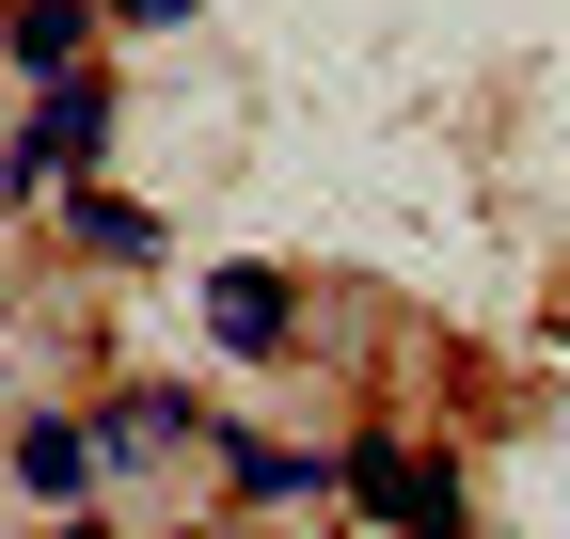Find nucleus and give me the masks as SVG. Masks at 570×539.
Returning <instances> with one entry per match:
<instances>
[{
    "instance_id": "obj_1",
    "label": "nucleus",
    "mask_w": 570,
    "mask_h": 539,
    "mask_svg": "<svg viewBox=\"0 0 570 539\" xmlns=\"http://www.w3.org/2000/svg\"><path fill=\"white\" fill-rule=\"evenodd\" d=\"M96 144H111V96H96V80H48V111L17 127V190H63Z\"/></svg>"
},
{
    "instance_id": "obj_2",
    "label": "nucleus",
    "mask_w": 570,
    "mask_h": 539,
    "mask_svg": "<svg viewBox=\"0 0 570 539\" xmlns=\"http://www.w3.org/2000/svg\"><path fill=\"white\" fill-rule=\"evenodd\" d=\"M348 492H365L381 523H412V539H444V523H460V492L428 477V460H396V444H365V460H348Z\"/></svg>"
},
{
    "instance_id": "obj_3",
    "label": "nucleus",
    "mask_w": 570,
    "mask_h": 539,
    "mask_svg": "<svg viewBox=\"0 0 570 539\" xmlns=\"http://www.w3.org/2000/svg\"><path fill=\"white\" fill-rule=\"evenodd\" d=\"M206 333L254 365V350H285V270H206Z\"/></svg>"
},
{
    "instance_id": "obj_4",
    "label": "nucleus",
    "mask_w": 570,
    "mask_h": 539,
    "mask_svg": "<svg viewBox=\"0 0 570 539\" xmlns=\"http://www.w3.org/2000/svg\"><path fill=\"white\" fill-rule=\"evenodd\" d=\"M96 460H111V444H96V429H63V413H32V429H17V477H32L48 508H80V492H96Z\"/></svg>"
},
{
    "instance_id": "obj_5",
    "label": "nucleus",
    "mask_w": 570,
    "mask_h": 539,
    "mask_svg": "<svg viewBox=\"0 0 570 539\" xmlns=\"http://www.w3.org/2000/svg\"><path fill=\"white\" fill-rule=\"evenodd\" d=\"M223 460H238V492H254V508H285V492H317V477H333V460H302V444H223Z\"/></svg>"
},
{
    "instance_id": "obj_6",
    "label": "nucleus",
    "mask_w": 570,
    "mask_h": 539,
    "mask_svg": "<svg viewBox=\"0 0 570 539\" xmlns=\"http://www.w3.org/2000/svg\"><path fill=\"white\" fill-rule=\"evenodd\" d=\"M80 32H96L80 0H32V17H17V63H48V80H63V63H80Z\"/></svg>"
},
{
    "instance_id": "obj_7",
    "label": "nucleus",
    "mask_w": 570,
    "mask_h": 539,
    "mask_svg": "<svg viewBox=\"0 0 570 539\" xmlns=\"http://www.w3.org/2000/svg\"><path fill=\"white\" fill-rule=\"evenodd\" d=\"M175 429H190V396H111V429H96V444L142 460V444H175Z\"/></svg>"
},
{
    "instance_id": "obj_8",
    "label": "nucleus",
    "mask_w": 570,
    "mask_h": 539,
    "mask_svg": "<svg viewBox=\"0 0 570 539\" xmlns=\"http://www.w3.org/2000/svg\"><path fill=\"white\" fill-rule=\"evenodd\" d=\"M63 223H80L96 254H159V223H142V207H111V190H63Z\"/></svg>"
},
{
    "instance_id": "obj_9",
    "label": "nucleus",
    "mask_w": 570,
    "mask_h": 539,
    "mask_svg": "<svg viewBox=\"0 0 570 539\" xmlns=\"http://www.w3.org/2000/svg\"><path fill=\"white\" fill-rule=\"evenodd\" d=\"M111 17H127V32H175V17H190V0H111Z\"/></svg>"
},
{
    "instance_id": "obj_10",
    "label": "nucleus",
    "mask_w": 570,
    "mask_h": 539,
    "mask_svg": "<svg viewBox=\"0 0 570 539\" xmlns=\"http://www.w3.org/2000/svg\"><path fill=\"white\" fill-rule=\"evenodd\" d=\"M206 539H223V523H206Z\"/></svg>"
},
{
    "instance_id": "obj_11",
    "label": "nucleus",
    "mask_w": 570,
    "mask_h": 539,
    "mask_svg": "<svg viewBox=\"0 0 570 539\" xmlns=\"http://www.w3.org/2000/svg\"><path fill=\"white\" fill-rule=\"evenodd\" d=\"M80 539H96V523H80Z\"/></svg>"
}]
</instances>
